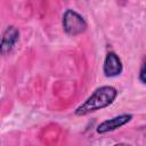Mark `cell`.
<instances>
[{"label": "cell", "instance_id": "obj_1", "mask_svg": "<svg viewBox=\"0 0 146 146\" xmlns=\"http://www.w3.org/2000/svg\"><path fill=\"white\" fill-rule=\"evenodd\" d=\"M116 97V90L113 87H102L97 89L82 105L75 110L76 115H84L90 112L108 106Z\"/></svg>", "mask_w": 146, "mask_h": 146}, {"label": "cell", "instance_id": "obj_2", "mask_svg": "<svg viewBox=\"0 0 146 146\" xmlns=\"http://www.w3.org/2000/svg\"><path fill=\"white\" fill-rule=\"evenodd\" d=\"M63 26L66 33L71 35H76L86 31L87 23L82 16L73 10H67L63 17Z\"/></svg>", "mask_w": 146, "mask_h": 146}, {"label": "cell", "instance_id": "obj_3", "mask_svg": "<svg viewBox=\"0 0 146 146\" xmlns=\"http://www.w3.org/2000/svg\"><path fill=\"white\" fill-rule=\"evenodd\" d=\"M18 35H19V33L14 26L8 27L5 31L2 39H1V42H0V54L6 55L9 51H11L16 41L18 40Z\"/></svg>", "mask_w": 146, "mask_h": 146}, {"label": "cell", "instance_id": "obj_4", "mask_svg": "<svg viewBox=\"0 0 146 146\" xmlns=\"http://www.w3.org/2000/svg\"><path fill=\"white\" fill-rule=\"evenodd\" d=\"M121 71H122V64H121L120 58L114 52H110L105 58L104 73L107 76H115L120 74Z\"/></svg>", "mask_w": 146, "mask_h": 146}, {"label": "cell", "instance_id": "obj_5", "mask_svg": "<svg viewBox=\"0 0 146 146\" xmlns=\"http://www.w3.org/2000/svg\"><path fill=\"white\" fill-rule=\"evenodd\" d=\"M131 120V115H128V114H123V115H120V116H115L111 120H107V121H104L102 124L98 125L97 128V131L99 133H104V132H107V131H111V130H114L123 124H125L128 121Z\"/></svg>", "mask_w": 146, "mask_h": 146}, {"label": "cell", "instance_id": "obj_6", "mask_svg": "<svg viewBox=\"0 0 146 146\" xmlns=\"http://www.w3.org/2000/svg\"><path fill=\"white\" fill-rule=\"evenodd\" d=\"M144 74H145V65L141 66V71H140V80L143 83H145V78H144Z\"/></svg>", "mask_w": 146, "mask_h": 146}, {"label": "cell", "instance_id": "obj_7", "mask_svg": "<svg viewBox=\"0 0 146 146\" xmlns=\"http://www.w3.org/2000/svg\"><path fill=\"white\" fill-rule=\"evenodd\" d=\"M114 146H130V145H128V144H123V143H121V144H116V145H114Z\"/></svg>", "mask_w": 146, "mask_h": 146}]
</instances>
